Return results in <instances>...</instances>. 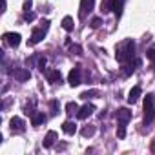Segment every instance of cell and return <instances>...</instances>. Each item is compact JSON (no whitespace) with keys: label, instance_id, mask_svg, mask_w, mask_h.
<instances>
[{"label":"cell","instance_id":"6da1fadb","mask_svg":"<svg viewBox=\"0 0 155 155\" xmlns=\"http://www.w3.org/2000/svg\"><path fill=\"white\" fill-rule=\"evenodd\" d=\"M115 58L120 62V64H128L135 58V42L131 38L120 42L117 46V53H115Z\"/></svg>","mask_w":155,"mask_h":155},{"label":"cell","instance_id":"7a4b0ae2","mask_svg":"<svg viewBox=\"0 0 155 155\" xmlns=\"http://www.w3.org/2000/svg\"><path fill=\"white\" fill-rule=\"evenodd\" d=\"M117 120H119V130H117V137L124 139L126 137V124L131 120V111L128 108H120L117 110Z\"/></svg>","mask_w":155,"mask_h":155},{"label":"cell","instance_id":"3957f363","mask_svg":"<svg viewBox=\"0 0 155 155\" xmlns=\"http://www.w3.org/2000/svg\"><path fill=\"white\" fill-rule=\"evenodd\" d=\"M155 120V97L148 93L144 97V126L151 124Z\"/></svg>","mask_w":155,"mask_h":155},{"label":"cell","instance_id":"277c9868","mask_svg":"<svg viewBox=\"0 0 155 155\" xmlns=\"http://www.w3.org/2000/svg\"><path fill=\"white\" fill-rule=\"evenodd\" d=\"M9 75H11V77H15V81H18V82H26V81H29L31 71H29V69H26V68H15V69H11V71H9Z\"/></svg>","mask_w":155,"mask_h":155},{"label":"cell","instance_id":"5b68a950","mask_svg":"<svg viewBox=\"0 0 155 155\" xmlns=\"http://www.w3.org/2000/svg\"><path fill=\"white\" fill-rule=\"evenodd\" d=\"M68 82H69L71 88H75V86L81 84V66H75V68L69 71V75H68Z\"/></svg>","mask_w":155,"mask_h":155},{"label":"cell","instance_id":"8992f818","mask_svg":"<svg viewBox=\"0 0 155 155\" xmlns=\"http://www.w3.org/2000/svg\"><path fill=\"white\" fill-rule=\"evenodd\" d=\"M44 35H46V29L40 26V28H33V31H31V38H29V46H37L42 38H44Z\"/></svg>","mask_w":155,"mask_h":155},{"label":"cell","instance_id":"52a82bcc","mask_svg":"<svg viewBox=\"0 0 155 155\" xmlns=\"http://www.w3.org/2000/svg\"><path fill=\"white\" fill-rule=\"evenodd\" d=\"M9 126H11V131L13 133H24L26 131V122L20 117H13L11 122H9Z\"/></svg>","mask_w":155,"mask_h":155},{"label":"cell","instance_id":"ba28073f","mask_svg":"<svg viewBox=\"0 0 155 155\" xmlns=\"http://www.w3.org/2000/svg\"><path fill=\"white\" fill-rule=\"evenodd\" d=\"M95 8V0H81V18H86Z\"/></svg>","mask_w":155,"mask_h":155},{"label":"cell","instance_id":"9c48e42d","mask_svg":"<svg viewBox=\"0 0 155 155\" xmlns=\"http://www.w3.org/2000/svg\"><path fill=\"white\" fill-rule=\"evenodd\" d=\"M20 35L18 33H6L4 35V42L8 44V46H11V48H18L20 46Z\"/></svg>","mask_w":155,"mask_h":155},{"label":"cell","instance_id":"30bf717a","mask_svg":"<svg viewBox=\"0 0 155 155\" xmlns=\"http://www.w3.org/2000/svg\"><path fill=\"white\" fill-rule=\"evenodd\" d=\"M93 111H95V106H93V104H84L82 108H79V111H77V119L84 120V119H88Z\"/></svg>","mask_w":155,"mask_h":155},{"label":"cell","instance_id":"8fae6325","mask_svg":"<svg viewBox=\"0 0 155 155\" xmlns=\"http://www.w3.org/2000/svg\"><path fill=\"white\" fill-rule=\"evenodd\" d=\"M46 77L51 84H60L62 82V75H60L58 69H46Z\"/></svg>","mask_w":155,"mask_h":155},{"label":"cell","instance_id":"7c38bea8","mask_svg":"<svg viewBox=\"0 0 155 155\" xmlns=\"http://www.w3.org/2000/svg\"><path fill=\"white\" fill-rule=\"evenodd\" d=\"M108 9H111L117 15V18H119L122 15V9H124V0H111V2L108 4Z\"/></svg>","mask_w":155,"mask_h":155},{"label":"cell","instance_id":"4fadbf2b","mask_svg":"<svg viewBox=\"0 0 155 155\" xmlns=\"http://www.w3.org/2000/svg\"><path fill=\"white\" fill-rule=\"evenodd\" d=\"M57 139H58V135H57V131H53V130H49L48 133H46V137H44V148H51L55 142H57Z\"/></svg>","mask_w":155,"mask_h":155},{"label":"cell","instance_id":"5bb4252c","mask_svg":"<svg viewBox=\"0 0 155 155\" xmlns=\"http://www.w3.org/2000/svg\"><path fill=\"white\" fill-rule=\"evenodd\" d=\"M140 93H142V90H140V86H133V88H131V91L128 93V102H130V104H135V102L139 101V97H140Z\"/></svg>","mask_w":155,"mask_h":155},{"label":"cell","instance_id":"9a60e30c","mask_svg":"<svg viewBox=\"0 0 155 155\" xmlns=\"http://www.w3.org/2000/svg\"><path fill=\"white\" fill-rule=\"evenodd\" d=\"M62 131H64L66 135H73V133H77V124H75L73 120H66V122L62 124Z\"/></svg>","mask_w":155,"mask_h":155},{"label":"cell","instance_id":"2e32d148","mask_svg":"<svg viewBox=\"0 0 155 155\" xmlns=\"http://www.w3.org/2000/svg\"><path fill=\"white\" fill-rule=\"evenodd\" d=\"M135 66H140V60H137V58H135V60H133V64H131V62L124 64V69H122V73H124L126 77H130V75L135 71Z\"/></svg>","mask_w":155,"mask_h":155},{"label":"cell","instance_id":"e0dca14e","mask_svg":"<svg viewBox=\"0 0 155 155\" xmlns=\"http://www.w3.org/2000/svg\"><path fill=\"white\" fill-rule=\"evenodd\" d=\"M44 122H46V115L40 113V111H35L33 117H31V124H33V126H40V124H44Z\"/></svg>","mask_w":155,"mask_h":155},{"label":"cell","instance_id":"ac0fdd59","mask_svg":"<svg viewBox=\"0 0 155 155\" xmlns=\"http://www.w3.org/2000/svg\"><path fill=\"white\" fill-rule=\"evenodd\" d=\"M62 28H64L66 31H73V28H75L73 18H71V17H64V18H62Z\"/></svg>","mask_w":155,"mask_h":155},{"label":"cell","instance_id":"d6986e66","mask_svg":"<svg viewBox=\"0 0 155 155\" xmlns=\"http://www.w3.org/2000/svg\"><path fill=\"white\" fill-rule=\"evenodd\" d=\"M77 111H79V106H77V102H68L66 104V113L68 115H73V113H77Z\"/></svg>","mask_w":155,"mask_h":155},{"label":"cell","instance_id":"ffe728a7","mask_svg":"<svg viewBox=\"0 0 155 155\" xmlns=\"http://www.w3.org/2000/svg\"><path fill=\"white\" fill-rule=\"evenodd\" d=\"M97 95H99V91H97V90H88V91L81 93V99L88 101V99H93V97H97Z\"/></svg>","mask_w":155,"mask_h":155},{"label":"cell","instance_id":"44dd1931","mask_svg":"<svg viewBox=\"0 0 155 155\" xmlns=\"http://www.w3.org/2000/svg\"><path fill=\"white\" fill-rule=\"evenodd\" d=\"M49 110H51V115H57L58 113V110H60V106H58V101H49Z\"/></svg>","mask_w":155,"mask_h":155},{"label":"cell","instance_id":"7402d4cb","mask_svg":"<svg viewBox=\"0 0 155 155\" xmlns=\"http://www.w3.org/2000/svg\"><path fill=\"white\" fill-rule=\"evenodd\" d=\"M69 51L75 53V55H82V48L79 44H69Z\"/></svg>","mask_w":155,"mask_h":155},{"label":"cell","instance_id":"603a6c76","mask_svg":"<svg viewBox=\"0 0 155 155\" xmlns=\"http://www.w3.org/2000/svg\"><path fill=\"white\" fill-rule=\"evenodd\" d=\"M95 133V128L93 126H86L84 130H82V137H91Z\"/></svg>","mask_w":155,"mask_h":155},{"label":"cell","instance_id":"cb8c5ba5","mask_svg":"<svg viewBox=\"0 0 155 155\" xmlns=\"http://www.w3.org/2000/svg\"><path fill=\"white\" fill-rule=\"evenodd\" d=\"M101 24H102V18H101V17H95V18H91V24H90V26H91L93 29H97V28H101Z\"/></svg>","mask_w":155,"mask_h":155},{"label":"cell","instance_id":"d4e9b609","mask_svg":"<svg viewBox=\"0 0 155 155\" xmlns=\"http://www.w3.org/2000/svg\"><path fill=\"white\" fill-rule=\"evenodd\" d=\"M46 57H38V69L42 71V73H46Z\"/></svg>","mask_w":155,"mask_h":155},{"label":"cell","instance_id":"484cf974","mask_svg":"<svg viewBox=\"0 0 155 155\" xmlns=\"http://www.w3.org/2000/svg\"><path fill=\"white\" fill-rule=\"evenodd\" d=\"M24 20L26 22H33L35 20V13L33 11H24Z\"/></svg>","mask_w":155,"mask_h":155},{"label":"cell","instance_id":"4316f807","mask_svg":"<svg viewBox=\"0 0 155 155\" xmlns=\"http://www.w3.org/2000/svg\"><path fill=\"white\" fill-rule=\"evenodd\" d=\"M146 57H148L150 60H155V48H150V49L146 51Z\"/></svg>","mask_w":155,"mask_h":155},{"label":"cell","instance_id":"83f0119b","mask_svg":"<svg viewBox=\"0 0 155 155\" xmlns=\"http://www.w3.org/2000/svg\"><path fill=\"white\" fill-rule=\"evenodd\" d=\"M33 6V0H24V11H29Z\"/></svg>","mask_w":155,"mask_h":155},{"label":"cell","instance_id":"f1b7e54d","mask_svg":"<svg viewBox=\"0 0 155 155\" xmlns=\"http://www.w3.org/2000/svg\"><path fill=\"white\" fill-rule=\"evenodd\" d=\"M40 26L48 31V29H49V20H42V22H40Z\"/></svg>","mask_w":155,"mask_h":155},{"label":"cell","instance_id":"f546056e","mask_svg":"<svg viewBox=\"0 0 155 155\" xmlns=\"http://www.w3.org/2000/svg\"><path fill=\"white\" fill-rule=\"evenodd\" d=\"M150 150H151V153H155V139L151 140V146H150Z\"/></svg>","mask_w":155,"mask_h":155},{"label":"cell","instance_id":"4dcf8cb0","mask_svg":"<svg viewBox=\"0 0 155 155\" xmlns=\"http://www.w3.org/2000/svg\"><path fill=\"white\" fill-rule=\"evenodd\" d=\"M153 68H155V60H153Z\"/></svg>","mask_w":155,"mask_h":155}]
</instances>
